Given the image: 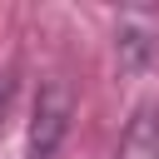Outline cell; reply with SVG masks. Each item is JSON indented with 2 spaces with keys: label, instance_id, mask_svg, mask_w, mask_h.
<instances>
[{
  "label": "cell",
  "instance_id": "cell-2",
  "mask_svg": "<svg viewBox=\"0 0 159 159\" xmlns=\"http://www.w3.org/2000/svg\"><path fill=\"white\" fill-rule=\"evenodd\" d=\"M119 159H159V104H139L119 134Z\"/></svg>",
  "mask_w": 159,
  "mask_h": 159
},
{
  "label": "cell",
  "instance_id": "cell-3",
  "mask_svg": "<svg viewBox=\"0 0 159 159\" xmlns=\"http://www.w3.org/2000/svg\"><path fill=\"white\" fill-rule=\"evenodd\" d=\"M149 50H154L149 30H134V25L119 30V65H124V70H139V65L149 60Z\"/></svg>",
  "mask_w": 159,
  "mask_h": 159
},
{
  "label": "cell",
  "instance_id": "cell-1",
  "mask_svg": "<svg viewBox=\"0 0 159 159\" xmlns=\"http://www.w3.org/2000/svg\"><path fill=\"white\" fill-rule=\"evenodd\" d=\"M70 114H75V99L60 80H50L35 99V119H30V159H55L65 129H70Z\"/></svg>",
  "mask_w": 159,
  "mask_h": 159
}]
</instances>
